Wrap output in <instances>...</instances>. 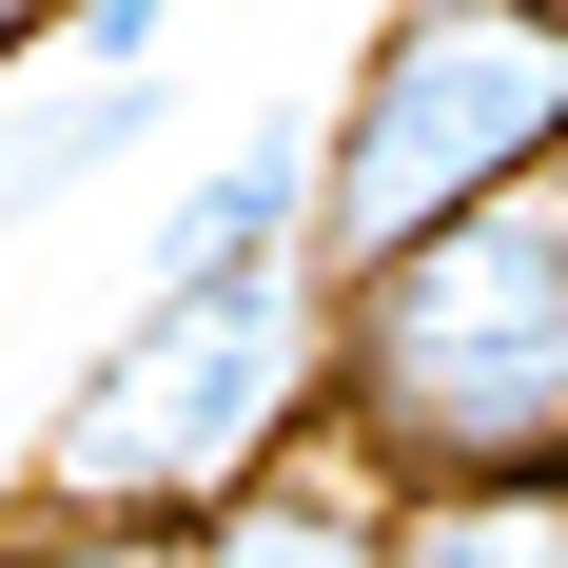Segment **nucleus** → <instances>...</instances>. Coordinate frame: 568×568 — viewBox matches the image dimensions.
Wrapping results in <instances>:
<instances>
[{
    "mask_svg": "<svg viewBox=\"0 0 568 568\" xmlns=\"http://www.w3.org/2000/svg\"><path fill=\"white\" fill-rule=\"evenodd\" d=\"M314 432L393 510L412 490H568V158L334 294Z\"/></svg>",
    "mask_w": 568,
    "mask_h": 568,
    "instance_id": "f257e3e1",
    "label": "nucleus"
},
{
    "mask_svg": "<svg viewBox=\"0 0 568 568\" xmlns=\"http://www.w3.org/2000/svg\"><path fill=\"white\" fill-rule=\"evenodd\" d=\"M334 393V294L314 275H255V294H138L99 353H79V393L40 412V452L0 510H138V529H196L216 490L314 432Z\"/></svg>",
    "mask_w": 568,
    "mask_h": 568,
    "instance_id": "f03ea898",
    "label": "nucleus"
},
{
    "mask_svg": "<svg viewBox=\"0 0 568 568\" xmlns=\"http://www.w3.org/2000/svg\"><path fill=\"white\" fill-rule=\"evenodd\" d=\"M568 158V20H510V0H393L353 79L314 99V294L393 275L412 235L490 216L510 176Z\"/></svg>",
    "mask_w": 568,
    "mask_h": 568,
    "instance_id": "7ed1b4c3",
    "label": "nucleus"
},
{
    "mask_svg": "<svg viewBox=\"0 0 568 568\" xmlns=\"http://www.w3.org/2000/svg\"><path fill=\"white\" fill-rule=\"evenodd\" d=\"M255 275H314V118H235V158L176 176L158 216V294H255Z\"/></svg>",
    "mask_w": 568,
    "mask_h": 568,
    "instance_id": "20e7f679",
    "label": "nucleus"
},
{
    "mask_svg": "<svg viewBox=\"0 0 568 568\" xmlns=\"http://www.w3.org/2000/svg\"><path fill=\"white\" fill-rule=\"evenodd\" d=\"M196 568H393V490H373L334 432H294L255 490L196 510Z\"/></svg>",
    "mask_w": 568,
    "mask_h": 568,
    "instance_id": "39448f33",
    "label": "nucleus"
},
{
    "mask_svg": "<svg viewBox=\"0 0 568 568\" xmlns=\"http://www.w3.org/2000/svg\"><path fill=\"white\" fill-rule=\"evenodd\" d=\"M176 79H40V99H0V216H40V196H79V176H118L138 138H158Z\"/></svg>",
    "mask_w": 568,
    "mask_h": 568,
    "instance_id": "423d86ee",
    "label": "nucleus"
},
{
    "mask_svg": "<svg viewBox=\"0 0 568 568\" xmlns=\"http://www.w3.org/2000/svg\"><path fill=\"white\" fill-rule=\"evenodd\" d=\"M393 568H568V490H412Z\"/></svg>",
    "mask_w": 568,
    "mask_h": 568,
    "instance_id": "0eeeda50",
    "label": "nucleus"
},
{
    "mask_svg": "<svg viewBox=\"0 0 568 568\" xmlns=\"http://www.w3.org/2000/svg\"><path fill=\"white\" fill-rule=\"evenodd\" d=\"M0 568H196V529H138V510H0Z\"/></svg>",
    "mask_w": 568,
    "mask_h": 568,
    "instance_id": "6e6552de",
    "label": "nucleus"
},
{
    "mask_svg": "<svg viewBox=\"0 0 568 568\" xmlns=\"http://www.w3.org/2000/svg\"><path fill=\"white\" fill-rule=\"evenodd\" d=\"M176 0H59V20H40V79H176Z\"/></svg>",
    "mask_w": 568,
    "mask_h": 568,
    "instance_id": "1a4fd4ad",
    "label": "nucleus"
},
{
    "mask_svg": "<svg viewBox=\"0 0 568 568\" xmlns=\"http://www.w3.org/2000/svg\"><path fill=\"white\" fill-rule=\"evenodd\" d=\"M40 20H59V0H0V79H40Z\"/></svg>",
    "mask_w": 568,
    "mask_h": 568,
    "instance_id": "9d476101",
    "label": "nucleus"
},
{
    "mask_svg": "<svg viewBox=\"0 0 568 568\" xmlns=\"http://www.w3.org/2000/svg\"><path fill=\"white\" fill-rule=\"evenodd\" d=\"M510 20H568V0H510Z\"/></svg>",
    "mask_w": 568,
    "mask_h": 568,
    "instance_id": "9b49d317",
    "label": "nucleus"
}]
</instances>
